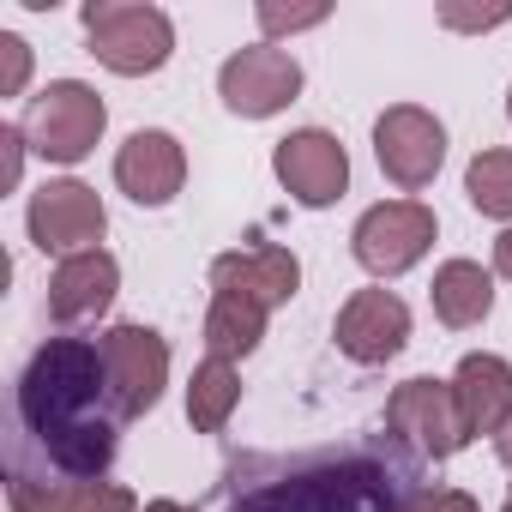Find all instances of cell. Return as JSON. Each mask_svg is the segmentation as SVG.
<instances>
[{
    "instance_id": "20",
    "label": "cell",
    "mask_w": 512,
    "mask_h": 512,
    "mask_svg": "<svg viewBox=\"0 0 512 512\" xmlns=\"http://www.w3.org/2000/svg\"><path fill=\"white\" fill-rule=\"evenodd\" d=\"M464 199H470L482 217H494V223L512 229V151H506V145H488V151L470 157V169H464Z\"/></svg>"
},
{
    "instance_id": "33",
    "label": "cell",
    "mask_w": 512,
    "mask_h": 512,
    "mask_svg": "<svg viewBox=\"0 0 512 512\" xmlns=\"http://www.w3.org/2000/svg\"><path fill=\"white\" fill-rule=\"evenodd\" d=\"M500 512H512V506H500Z\"/></svg>"
},
{
    "instance_id": "21",
    "label": "cell",
    "mask_w": 512,
    "mask_h": 512,
    "mask_svg": "<svg viewBox=\"0 0 512 512\" xmlns=\"http://www.w3.org/2000/svg\"><path fill=\"white\" fill-rule=\"evenodd\" d=\"M13 512H79L85 506V482H37V476H13L7 482Z\"/></svg>"
},
{
    "instance_id": "6",
    "label": "cell",
    "mask_w": 512,
    "mask_h": 512,
    "mask_svg": "<svg viewBox=\"0 0 512 512\" xmlns=\"http://www.w3.org/2000/svg\"><path fill=\"white\" fill-rule=\"evenodd\" d=\"M97 350H103V368H109V410L121 422L151 416L163 386H169V344H163V332L127 320V326H109L97 338Z\"/></svg>"
},
{
    "instance_id": "4",
    "label": "cell",
    "mask_w": 512,
    "mask_h": 512,
    "mask_svg": "<svg viewBox=\"0 0 512 512\" xmlns=\"http://www.w3.org/2000/svg\"><path fill=\"white\" fill-rule=\"evenodd\" d=\"M103 127H109V109H103V97H97L85 79H55V85H43V91L31 97V109H25V121H19L25 145H31L43 163H85V157L97 151Z\"/></svg>"
},
{
    "instance_id": "7",
    "label": "cell",
    "mask_w": 512,
    "mask_h": 512,
    "mask_svg": "<svg viewBox=\"0 0 512 512\" xmlns=\"http://www.w3.org/2000/svg\"><path fill=\"white\" fill-rule=\"evenodd\" d=\"M25 229L37 241V253H61V260H73V253H91L103 247L109 235V205L97 187L85 181H43L25 205Z\"/></svg>"
},
{
    "instance_id": "1",
    "label": "cell",
    "mask_w": 512,
    "mask_h": 512,
    "mask_svg": "<svg viewBox=\"0 0 512 512\" xmlns=\"http://www.w3.org/2000/svg\"><path fill=\"white\" fill-rule=\"evenodd\" d=\"M109 368L91 338H49L19 374V416L67 482H103L115 464V422L103 416Z\"/></svg>"
},
{
    "instance_id": "22",
    "label": "cell",
    "mask_w": 512,
    "mask_h": 512,
    "mask_svg": "<svg viewBox=\"0 0 512 512\" xmlns=\"http://www.w3.org/2000/svg\"><path fill=\"white\" fill-rule=\"evenodd\" d=\"M253 19H260L266 43L278 49V37H296V31H314V25H326V19H332V7H326V0H308V7H284V0H260V7H253Z\"/></svg>"
},
{
    "instance_id": "9",
    "label": "cell",
    "mask_w": 512,
    "mask_h": 512,
    "mask_svg": "<svg viewBox=\"0 0 512 512\" xmlns=\"http://www.w3.org/2000/svg\"><path fill=\"white\" fill-rule=\"evenodd\" d=\"M386 428H392L410 452H422V458H434V464L470 446L458 392H452V380H434V374H416V380H404V386L386 398Z\"/></svg>"
},
{
    "instance_id": "3",
    "label": "cell",
    "mask_w": 512,
    "mask_h": 512,
    "mask_svg": "<svg viewBox=\"0 0 512 512\" xmlns=\"http://www.w3.org/2000/svg\"><path fill=\"white\" fill-rule=\"evenodd\" d=\"M79 25H85L91 55L121 79L163 73L175 55V19L151 0H85Z\"/></svg>"
},
{
    "instance_id": "2",
    "label": "cell",
    "mask_w": 512,
    "mask_h": 512,
    "mask_svg": "<svg viewBox=\"0 0 512 512\" xmlns=\"http://www.w3.org/2000/svg\"><path fill=\"white\" fill-rule=\"evenodd\" d=\"M410 488L374 458H326L278 482L241 488L229 512H404Z\"/></svg>"
},
{
    "instance_id": "11",
    "label": "cell",
    "mask_w": 512,
    "mask_h": 512,
    "mask_svg": "<svg viewBox=\"0 0 512 512\" xmlns=\"http://www.w3.org/2000/svg\"><path fill=\"white\" fill-rule=\"evenodd\" d=\"M272 175L284 181V193H290L296 205L326 211V205H338L344 187H350V151L338 145V133H326V127H302V133L278 139V151H272Z\"/></svg>"
},
{
    "instance_id": "29",
    "label": "cell",
    "mask_w": 512,
    "mask_h": 512,
    "mask_svg": "<svg viewBox=\"0 0 512 512\" xmlns=\"http://www.w3.org/2000/svg\"><path fill=\"white\" fill-rule=\"evenodd\" d=\"M494 452H500V464H506V470H512V422H506V428H500V434H494Z\"/></svg>"
},
{
    "instance_id": "19",
    "label": "cell",
    "mask_w": 512,
    "mask_h": 512,
    "mask_svg": "<svg viewBox=\"0 0 512 512\" xmlns=\"http://www.w3.org/2000/svg\"><path fill=\"white\" fill-rule=\"evenodd\" d=\"M266 320H272L266 308H253L241 296H211V308H205V350L223 356V362H241V356L260 350Z\"/></svg>"
},
{
    "instance_id": "13",
    "label": "cell",
    "mask_w": 512,
    "mask_h": 512,
    "mask_svg": "<svg viewBox=\"0 0 512 512\" xmlns=\"http://www.w3.org/2000/svg\"><path fill=\"white\" fill-rule=\"evenodd\" d=\"M332 338H338V350H344L350 362L380 368V362H392V356L410 344V308H404L392 290H356V296L338 308Z\"/></svg>"
},
{
    "instance_id": "32",
    "label": "cell",
    "mask_w": 512,
    "mask_h": 512,
    "mask_svg": "<svg viewBox=\"0 0 512 512\" xmlns=\"http://www.w3.org/2000/svg\"><path fill=\"white\" fill-rule=\"evenodd\" d=\"M506 506H512V482H506Z\"/></svg>"
},
{
    "instance_id": "31",
    "label": "cell",
    "mask_w": 512,
    "mask_h": 512,
    "mask_svg": "<svg viewBox=\"0 0 512 512\" xmlns=\"http://www.w3.org/2000/svg\"><path fill=\"white\" fill-rule=\"evenodd\" d=\"M506 121H512V91H506Z\"/></svg>"
},
{
    "instance_id": "26",
    "label": "cell",
    "mask_w": 512,
    "mask_h": 512,
    "mask_svg": "<svg viewBox=\"0 0 512 512\" xmlns=\"http://www.w3.org/2000/svg\"><path fill=\"white\" fill-rule=\"evenodd\" d=\"M79 512H139V494L121 482H85V506Z\"/></svg>"
},
{
    "instance_id": "25",
    "label": "cell",
    "mask_w": 512,
    "mask_h": 512,
    "mask_svg": "<svg viewBox=\"0 0 512 512\" xmlns=\"http://www.w3.org/2000/svg\"><path fill=\"white\" fill-rule=\"evenodd\" d=\"M404 512H482L464 488H410Z\"/></svg>"
},
{
    "instance_id": "10",
    "label": "cell",
    "mask_w": 512,
    "mask_h": 512,
    "mask_svg": "<svg viewBox=\"0 0 512 512\" xmlns=\"http://www.w3.org/2000/svg\"><path fill=\"white\" fill-rule=\"evenodd\" d=\"M374 157H380V169H386L392 187H404V193L434 187V175L446 163V127H440V115H428L422 103H392L374 121Z\"/></svg>"
},
{
    "instance_id": "8",
    "label": "cell",
    "mask_w": 512,
    "mask_h": 512,
    "mask_svg": "<svg viewBox=\"0 0 512 512\" xmlns=\"http://www.w3.org/2000/svg\"><path fill=\"white\" fill-rule=\"evenodd\" d=\"M217 97L241 121H272V115H284L302 97V61L290 49H272V43L235 49L217 67Z\"/></svg>"
},
{
    "instance_id": "16",
    "label": "cell",
    "mask_w": 512,
    "mask_h": 512,
    "mask_svg": "<svg viewBox=\"0 0 512 512\" xmlns=\"http://www.w3.org/2000/svg\"><path fill=\"white\" fill-rule=\"evenodd\" d=\"M452 392H458V410H464V428L470 440L476 434H500L512 422V362L494 356V350H470L452 374Z\"/></svg>"
},
{
    "instance_id": "12",
    "label": "cell",
    "mask_w": 512,
    "mask_h": 512,
    "mask_svg": "<svg viewBox=\"0 0 512 512\" xmlns=\"http://www.w3.org/2000/svg\"><path fill=\"white\" fill-rule=\"evenodd\" d=\"M296 290H302V260L278 241H253V247H235V253L211 260V296H241L272 314V308L296 302Z\"/></svg>"
},
{
    "instance_id": "30",
    "label": "cell",
    "mask_w": 512,
    "mask_h": 512,
    "mask_svg": "<svg viewBox=\"0 0 512 512\" xmlns=\"http://www.w3.org/2000/svg\"><path fill=\"white\" fill-rule=\"evenodd\" d=\"M139 512H193V506H181V500H145Z\"/></svg>"
},
{
    "instance_id": "15",
    "label": "cell",
    "mask_w": 512,
    "mask_h": 512,
    "mask_svg": "<svg viewBox=\"0 0 512 512\" xmlns=\"http://www.w3.org/2000/svg\"><path fill=\"white\" fill-rule=\"evenodd\" d=\"M121 290V266L109 247H91V253H73V260L55 266L49 278V314L61 326H85V320H103L109 302Z\"/></svg>"
},
{
    "instance_id": "14",
    "label": "cell",
    "mask_w": 512,
    "mask_h": 512,
    "mask_svg": "<svg viewBox=\"0 0 512 512\" xmlns=\"http://www.w3.org/2000/svg\"><path fill=\"white\" fill-rule=\"evenodd\" d=\"M181 181H187V151H181V139L175 133H163V127H139V133H127V145L115 151V187L133 199V205H169L175 193H181Z\"/></svg>"
},
{
    "instance_id": "23",
    "label": "cell",
    "mask_w": 512,
    "mask_h": 512,
    "mask_svg": "<svg viewBox=\"0 0 512 512\" xmlns=\"http://www.w3.org/2000/svg\"><path fill=\"white\" fill-rule=\"evenodd\" d=\"M31 85V43L0 31V97H19Z\"/></svg>"
},
{
    "instance_id": "5",
    "label": "cell",
    "mask_w": 512,
    "mask_h": 512,
    "mask_svg": "<svg viewBox=\"0 0 512 512\" xmlns=\"http://www.w3.org/2000/svg\"><path fill=\"white\" fill-rule=\"evenodd\" d=\"M434 235H440V223H434V211L422 199H380V205H368L356 217L350 253H356V266L368 278L386 284V278H404L410 266H422V253L434 247Z\"/></svg>"
},
{
    "instance_id": "17",
    "label": "cell",
    "mask_w": 512,
    "mask_h": 512,
    "mask_svg": "<svg viewBox=\"0 0 512 512\" xmlns=\"http://www.w3.org/2000/svg\"><path fill=\"white\" fill-rule=\"evenodd\" d=\"M428 302H434V320L446 332H470L494 314V278L476 260H446L428 284Z\"/></svg>"
},
{
    "instance_id": "27",
    "label": "cell",
    "mask_w": 512,
    "mask_h": 512,
    "mask_svg": "<svg viewBox=\"0 0 512 512\" xmlns=\"http://www.w3.org/2000/svg\"><path fill=\"white\" fill-rule=\"evenodd\" d=\"M25 133L19 127H0V187H19V175H25Z\"/></svg>"
},
{
    "instance_id": "18",
    "label": "cell",
    "mask_w": 512,
    "mask_h": 512,
    "mask_svg": "<svg viewBox=\"0 0 512 512\" xmlns=\"http://www.w3.org/2000/svg\"><path fill=\"white\" fill-rule=\"evenodd\" d=\"M235 404H241V368L223 362V356H205L193 368V380H187V422L199 434H223Z\"/></svg>"
},
{
    "instance_id": "24",
    "label": "cell",
    "mask_w": 512,
    "mask_h": 512,
    "mask_svg": "<svg viewBox=\"0 0 512 512\" xmlns=\"http://www.w3.org/2000/svg\"><path fill=\"white\" fill-rule=\"evenodd\" d=\"M506 19H512L506 0H494V7H440V25H446V31H494V25H506Z\"/></svg>"
},
{
    "instance_id": "28",
    "label": "cell",
    "mask_w": 512,
    "mask_h": 512,
    "mask_svg": "<svg viewBox=\"0 0 512 512\" xmlns=\"http://www.w3.org/2000/svg\"><path fill=\"white\" fill-rule=\"evenodd\" d=\"M494 272L512 284V229H500V235H494Z\"/></svg>"
}]
</instances>
